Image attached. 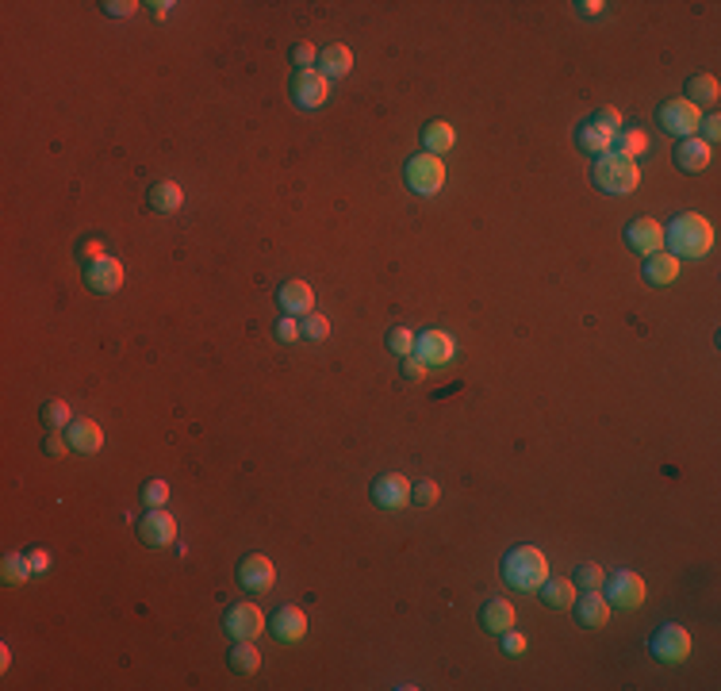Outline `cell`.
<instances>
[{
  "instance_id": "cell-41",
  "label": "cell",
  "mask_w": 721,
  "mask_h": 691,
  "mask_svg": "<svg viewBox=\"0 0 721 691\" xmlns=\"http://www.w3.org/2000/svg\"><path fill=\"white\" fill-rule=\"evenodd\" d=\"M699 139L706 142V147H714V142L721 139V120H717V112H710V115H702V123H699Z\"/></svg>"
},
{
  "instance_id": "cell-24",
  "label": "cell",
  "mask_w": 721,
  "mask_h": 691,
  "mask_svg": "<svg viewBox=\"0 0 721 691\" xmlns=\"http://www.w3.org/2000/svg\"><path fill=\"white\" fill-rule=\"evenodd\" d=\"M610 142H614V135L607 131V127H599L595 120H587V123L575 127V147H580L583 154H591V157L607 154V150H610Z\"/></svg>"
},
{
  "instance_id": "cell-31",
  "label": "cell",
  "mask_w": 721,
  "mask_h": 691,
  "mask_svg": "<svg viewBox=\"0 0 721 691\" xmlns=\"http://www.w3.org/2000/svg\"><path fill=\"white\" fill-rule=\"evenodd\" d=\"M0 572H4V584H27L31 580V557L27 553H4V561H0Z\"/></svg>"
},
{
  "instance_id": "cell-29",
  "label": "cell",
  "mask_w": 721,
  "mask_h": 691,
  "mask_svg": "<svg viewBox=\"0 0 721 691\" xmlns=\"http://www.w3.org/2000/svg\"><path fill=\"white\" fill-rule=\"evenodd\" d=\"M610 150L614 154H622V157H637L648 150V131H641V127H626V131H618L614 135V142H610Z\"/></svg>"
},
{
  "instance_id": "cell-22",
  "label": "cell",
  "mask_w": 721,
  "mask_h": 691,
  "mask_svg": "<svg viewBox=\"0 0 721 691\" xmlns=\"http://www.w3.org/2000/svg\"><path fill=\"white\" fill-rule=\"evenodd\" d=\"M645 284H653V288H668V284H675V277H680V257H672V254H664V250H656V254H648L645 257Z\"/></svg>"
},
{
  "instance_id": "cell-17",
  "label": "cell",
  "mask_w": 721,
  "mask_h": 691,
  "mask_svg": "<svg viewBox=\"0 0 721 691\" xmlns=\"http://www.w3.org/2000/svg\"><path fill=\"white\" fill-rule=\"evenodd\" d=\"M277 304L284 315H292V319H304V315L315 311V292L307 281H284L280 292H277Z\"/></svg>"
},
{
  "instance_id": "cell-28",
  "label": "cell",
  "mask_w": 721,
  "mask_h": 691,
  "mask_svg": "<svg viewBox=\"0 0 721 691\" xmlns=\"http://www.w3.org/2000/svg\"><path fill=\"white\" fill-rule=\"evenodd\" d=\"M538 596H541L545 607L565 611V607H572V603H575V584L572 580H560V576H549V580L538 588Z\"/></svg>"
},
{
  "instance_id": "cell-36",
  "label": "cell",
  "mask_w": 721,
  "mask_h": 691,
  "mask_svg": "<svg viewBox=\"0 0 721 691\" xmlns=\"http://www.w3.org/2000/svg\"><path fill=\"white\" fill-rule=\"evenodd\" d=\"M438 496H441V488H438V480H430V477L411 484V503L414 507H434Z\"/></svg>"
},
{
  "instance_id": "cell-32",
  "label": "cell",
  "mask_w": 721,
  "mask_h": 691,
  "mask_svg": "<svg viewBox=\"0 0 721 691\" xmlns=\"http://www.w3.org/2000/svg\"><path fill=\"white\" fill-rule=\"evenodd\" d=\"M602 580H607V572H602V565H595V561H587V565L575 569V588L580 592H602Z\"/></svg>"
},
{
  "instance_id": "cell-42",
  "label": "cell",
  "mask_w": 721,
  "mask_h": 691,
  "mask_svg": "<svg viewBox=\"0 0 721 691\" xmlns=\"http://www.w3.org/2000/svg\"><path fill=\"white\" fill-rule=\"evenodd\" d=\"M591 120H595L599 127H607L610 135H618V131H622V112H618V108H599L595 115H591Z\"/></svg>"
},
{
  "instance_id": "cell-18",
  "label": "cell",
  "mask_w": 721,
  "mask_h": 691,
  "mask_svg": "<svg viewBox=\"0 0 721 691\" xmlns=\"http://www.w3.org/2000/svg\"><path fill=\"white\" fill-rule=\"evenodd\" d=\"M672 162L680 166L683 173H702L706 166L714 162V147H706V142H702L699 135H690V139H680V147H675Z\"/></svg>"
},
{
  "instance_id": "cell-15",
  "label": "cell",
  "mask_w": 721,
  "mask_h": 691,
  "mask_svg": "<svg viewBox=\"0 0 721 691\" xmlns=\"http://www.w3.org/2000/svg\"><path fill=\"white\" fill-rule=\"evenodd\" d=\"M85 288L96 296H111L123 288V265L120 257H100L96 265H85Z\"/></svg>"
},
{
  "instance_id": "cell-21",
  "label": "cell",
  "mask_w": 721,
  "mask_h": 691,
  "mask_svg": "<svg viewBox=\"0 0 721 691\" xmlns=\"http://www.w3.org/2000/svg\"><path fill=\"white\" fill-rule=\"evenodd\" d=\"M66 442L74 453H96L100 445H104V430H100V423H93V419H74L66 426Z\"/></svg>"
},
{
  "instance_id": "cell-38",
  "label": "cell",
  "mask_w": 721,
  "mask_h": 691,
  "mask_svg": "<svg viewBox=\"0 0 721 691\" xmlns=\"http://www.w3.org/2000/svg\"><path fill=\"white\" fill-rule=\"evenodd\" d=\"M165 499H169V484L165 480H147L142 484V503H147V507H165Z\"/></svg>"
},
{
  "instance_id": "cell-43",
  "label": "cell",
  "mask_w": 721,
  "mask_h": 691,
  "mask_svg": "<svg viewBox=\"0 0 721 691\" xmlns=\"http://www.w3.org/2000/svg\"><path fill=\"white\" fill-rule=\"evenodd\" d=\"M277 342H299V319H292V315H284V319L277 323Z\"/></svg>"
},
{
  "instance_id": "cell-35",
  "label": "cell",
  "mask_w": 721,
  "mask_h": 691,
  "mask_svg": "<svg viewBox=\"0 0 721 691\" xmlns=\"http://www.w3.org/2000/svg\"><path fill=\"white\" fill-rule=\"evenodd\" d=\"M299 338H304V342H326L330 338V323L323 319V315H304V319H299Z\"/></svg>"
},
{
  "instance_id": "cell-23",
  "label": "cell",
  "mask_w": 721,
  "mask_h": 691,
  "mask_svg": "<svg viewBox=\"0 0 721 691\" xmlns=\"http://www.w3.org/2000/svg\"><path fill=\"white\" fill-rule=\"evenodd\" d=\"M683 100H690L699 112L702 108H717V100H721V85H717V77L714 74H695V77H687V96Z\"/></svg>"
},
{
  "instance_id": "cell-27",
  "label": "cell",
  "mask_w": 721,
  "mask_h": 691,
  "mask_svg": "<svg viewBox=\"0 0 721 691\" xmlns=\"http://www.w3.org/2000/svg\"><path fill=\"white\" fill-rule=\"evenodd\" d=\"M453 142H457L453 123L434 120V123H426V127H423V154H434V157H441L445 150H453Z\"/></svg>"
},
{
  "instance_id": "cell-39",
  "label": "cell",
  "mask_w": 721,
  "mask_h": 691,
  "mask_svg": "<svg viewBox=\"0 0 721 691\" xmlns=\"http://www.w3.org/2000/svg\"><path fill=\"white\" fill-rule=\"evenodd\" d=\"M100 257H108V254H104V242H100V238H89V242H81V247H77L81 269H85V265H96Z\"/></svg>"
},
{
  "instance_id": "cell-6",
  "label": "cell",
  "mask_w": 721,
  "mask_h": 691,
  "mask_svg": "<svg viewBox=\"0 0 721 691\" xmlns=\"http://www.w3.org/2000/svg\"><path fill=\"white\" fill-rule=\"evenodd\" d=\"M602 588H607V603H610V607H622V611H637L641 603H645V596H648L645 580L633 569L610 572L607 580H602Z\"/></svg>"
},
{
  "instance_id": "cell-16",
  "label": "cell",
  "mask_w": 721,
  "mask_h": 691,
  "mask_svg": "<svg viewBox=\"0 0 721 691\" xmlns=\"http://www.w3.org/2000/svg\"><path fill=\"white\" fill-rule=\"evenodd\" d=\"M269 633H272L277 642H284V645L304 642V633H307V615L299 611V607H292V603H284V607L272 611V618H269Z\"/></svg>"
},
{
  "instance_id": "cell-25",
  "label": "cell",
  "mask_w": 721,
  "mask_h": 691,
  "mask_svg": "<svg viewBox=\"0 0 721 691\" xmlns=\"http://www.w3.org/2000/svg\"><path fill=\"white\" fill-rule=\"evenodd\" d=\"M147 204L154 211H162V215H173V211H181V204H184V189L177 181H157V184H150Z\"/></svg>"
},
{
  "instance_id": "cell-30",
  "label": "cell",
  "mask_w": 721,
  "mask_h": 691,
  "mask_svg": "<svg viewBox=\"0 0 721 691\" xmlns=\"http://www.w3.org/2000/svg\"><path fill=\"white\" fill-rule=\"evenodd\" d=\"M227 665H230V672L250 676V672H257V665H262V653H257L254 642H235V645H230Z\"/></svg>"
},
{
  "instance_id": "cell-37",
  "label": "cell",
  "mask_w": 721,
  "mask_h": 691,
  "mask_svg": "<svg viewBox=\"0 0 721 691\" xmlns=\"http://www.w3.org/2000/svg\"><path fill=\"white\" fill-rule=\"evenodd\" d=\"M288 58H292L296 69H315V62H319V47H315V42H307V39H299L296 47L288 50Z\"/></svg>"
},
{
  "instance_id": "cell-7",
  "label": "cell",
  "mask_w": 721,
  "mask_h": 691,
  "mask_svg": "<svg viewBox=\"0 0 721 691\" xmlns=\"http://www.w3.org/2000/svg\"><path fill=\"white\" fill-rule=\"evenodd\" d=\"M648 653L664 665H683L687 653H690V633L680 623H664L653 638H648Z\"/></svg>"
},
{
  "instance_id": "cell-49",
  "label": "cell",
  "mask_w": 721,
  "mask_h": 691,
  "mask_svg": "<svg viewBox=\"0 0 721 691\" xmlns=\"http://www.w3.org/2000/svg\"><path fill=\"white\" fill-rule=\"evenodd\" d=\"M150 8H154V16H157V20H165L173 4H165V0H157V4H150Z\"/></svg>"
},
{
  "instance_id": "cell-5",
  "label": "cell",
  "mask_w": 721,
  "mask_h": 691,
  "mask_svg": "<svg viewBox=\"0 0 721 691\" xmlns=\"http://www.w3.org/2000/svg\"><path fill=\"white\" fill-rule=\"evenodd\" d=\"M656 123L664 127V135H672V139H690V135H699L702 112L690 104V100H664V104L656 108Z\"/></svg>"
},
{
  "instance_id": "cell-8",
  "label": "cell",
  "mask_w": 721,
  "mask_h": 691,
  "mask_svg": "<svg viewBox=\"0 0 721 691\" xmlns=\"http://www.w3.org/2000/svg\"><path fill=\"white\" fill-rule=\"evenodd\" d=\"M292 100H296V108H323L326 104V96H330V81L319 74V69H296L292 74Z\"/></svg>"
},
{
  "instance_id": "cell-40",
  "label": "cell",
  "mask_w": 721,
  "mask_h": 691,
  "mask_svg": "<svg viewBox=\"0 0 721 691\" xmlns=\"http://www.w3.org/2000/svg\"><path fill=\"white\" fill-rule=\"evenodd\" d=\"M499 638H503V653H507V657H522V653H526V645H530V642H526V633H518L514 626H511V630H503Z\"/></svg>"
},
{
  "instance_id": "cell-44",
  "label": "cell",
  "mask_w": 721,
  "mask_h": 691,
  "mask_svg": "<svg viewBox=\"0 0 721 691\" xmlns=\"http://www.w3.org/2000/svg\"><path fill=\"white\" fill-rule=\"evenodd\" d=\"M399 377H403V381H423V377H426V365H423V362H418V357L411 354V357H403Z\"/></svg>"
},
{
  "instance_id": "cell-13",
  "label": "cell",
  "mask_w": 721,
  "mask_h": 691,
  "mask_svg": "<svg viewBox=\"0 0 721 691\" xmlns=\"http://www.w3.org/2000/svg\"><path fill=\"white\" fill-rule=\"evenodd\" d=\"M138 538H142V545L162 550V545H169L177 538V518H173L165 507H147V515H142V523H138Z\"/></svg>"
},
{
  "instance_id": "cell-14",
  "label": "cell",
  "mask_w": 721,
  "mask_h": 691,
  "mask_svg": "<svg viewBox=\"0 0 721 691\" xmlns=\"http://www.w3.org/2000/svg\"><path fill=\"white\" fill-rule=\"evenodd\" d=\"M626 247L633 254H656L664 250V227H660L656 220H648V215H641V220H629L626 223Z\"/></svg>"
},
{
  "instance_id": "cell-20",
  "label": "cell",
  "mask_w": 721,
  "mask_h": 691,
  "mask_svg": "<svg viewBox=\"0 0 721 691\" xmlns=\"http://www.w3.org/2000/svg\"><path fill=\"white\" fill-rule=\"evenodd\" d=\"M315 69L326 77V81H338L353 69V50L345 47V42H330V47L319 50V62H315Z\"/></svg>"
},
{
  "instance_id": "cell-1",
  "label": "cell",
  "mask_w": 721,
  "mask_h": 691,
  "mask_svg": "<svg viewBox=\"0 0 721 691\" xmlns=\"http://www.w3.org/2000/svg\"><path fill=\"white\" fill-rule=\"evenodd\" d=\"M664 247H668V254L672 257H706L710 254V247H714V227H710V220L706 215H699V211H683V215H675V220L668 223V230H664Z\"/></svg>"
},
{
  "instance_id": "cell-2",
  "label": "cell",
  "mask_w": 721,
  "mask_h": 691,
  "mask_svg": "<svg viewBox=\"0 0 721 691\" xmlns=\"http://www.w3.org/2000/svg\"><path fill=\"white\" fill-rule=\"evenodd\" d=\"M503 580L514 592H538V588L549 580V561L538 545H514V550L503 557Z\"/></svg>"
},
{
  "instance_id": "cell-12",
  "label": "cell",
  "mask_w": 721,
  "mask_h": 691,
  "mask_svg": "<svg viewBox=\"0 0 721 691\" xmlns=\"http://www.w3.org/2000/svg\"><path fill=\"white\" fill-rule=\"evenodd\" d=\"M223 626H227V633L235 642H254L269 623H265V615H262L257 603H235V607L227 611V623Z\"/></svg>"
},
{
  "instance_id": "cell-46",
  "label": "cell",
  "mask_w": 721,
  "mask_h": 691,
  "mask_svg": "<svg viewBox=\"0 0 721 691\" xmlns=\"http://www.w3.org/2000/svg\"><path fill=\"white\" fill-rule=\"evenodd\" d=\"M66 450H69V442H66V438H58V430H50L47 442H42V453H47V457H62Z\"/></svg>"
},
{
  "instance_id": "cell-45",
  "label": "cell",
  "mask_w": 721,
  "mask_h": 691,
  "mask_svg": "<svg viewBox=\"0 0 721 691\" xmlns=\"http://www.w3.org/2000/svg\"><path fill=\"white\" fill-rule=\"evenodd\" d=\"M104 12H108V16H135V12H138V4H135V0H104Z\"/></svg>"
},
{
  "instance_id": "cell-19",
  "label": "cell",
  "mask_w": 721,
  "mask_h": 691,
  "mask_svg": "<svg viewBox=\"0 0 721 691\" xmlns=\"http://www.w3.org/2000/svg\"><path fill=\"white\" fill-rule=\"evenodd\" d=\"M575 623L587 626V630H599L610 623V603L602 592H583L580 599H575Z\"/></svg>"
},
{
  "instance_id": "cell-34",
  "label": "cell",
  "mask_w": 721,
  "mask_h": 691,
  "mask_svg": "<svg viewBox=\"0 0 721 691\" xmlns=\"http://www.w3.org/2000/svg\"><path fill=\"white\" fill-rule=\"evenodd\" d=\"M384 342H387V350H392L396 357H411L414 354V330L411 327H392Z\"/></svg>"
},
{
  "instance_id": "cell-11",
  "label": "cell",
  "mask_w": 721,
  "mask_h": 691,
  "mask_svg": "<svg viewBox=\"0 0 721 691\" xmlns=\"http://www.w3.org/2000/svg\"><path fill=\"white\" fill-rule=\"evenodd\" d=\"M457 354V342L445 335V330H423V335H414V357L423 362L426 369L434 365H450Z\"/></svg>"
},
{
  "instance_id": "cell-9",
  "label": "cell",
  "mask_w": 721,
  "mask_h": 691,
  "mask_svg": "<svg viewBox=\"0 0 721 691\" xmlns=\"http://www.w3.org/2000/svg\"><path fill=\"white\" fill-rule=\"evenodd\" d=\"M238 584L254 596H265V592H272V584H277V565H272L265 553L242 557L238 561Z\"/></svg>"
},
{
  "instance_id": "cell-10",
  "label": "cell",
  "mask_w": 721,
  "mask_h": 691,
  "mask_svg": "<svg viewBox=\"0 0 721 691\" xmlns=\"http://www.w3.org/2000/svg\"><path fill=\"white\" fill-rule=\"evenodd\" d=\"M372 503H377L380 511H399L411 503V480L403 477V472H380L377 480H372Z\"/></svg>"
},
{
  "instance_id": "cell-33",
  "label": "cell",
  "mask_w": 721,
  "mask_h": 691,
  "mask_svg": "<svg viewBox=\"0 0 721 691\" xmlns=\"http://www.w3.org/2000/svg\"><path fill=\"white\" fill-rule=\"evenodd\" d=\"M42 426H47V430H66L69 423H74V415H69V408H66V403L62 399H50V403H42Z\"/></svg>"
},
{
  "instance_id": "cell-47",
  "label": "cell",
  "mask_w": 721,
  "mask_h": 691,
  "mask_svg": "<svg viewBox=\"0 0 721 691\" xmlns=\"http://www.w3.org/2000/svg\"><path fill=\"white\" fill-rule=\"evenodd\" d=\"M27 557H31V569H35V572H47V569H50V553H47V550H31Z\"/></svg>"
},
{
  "instance_id": "cell-26",
  "label": "cell",
  "mask_w": 721,
  "mask_h": 691,
  "mask_svg": "<svg viewBox=\"0 0 721 691\" xmlns=\"http://www.w3.org/2000/svg\"><path fill=\"white\" fill-rule=\"evenodd\" d=\"M518 623L514 618V607L507 599H487L484 607H480V626L487 630V633H503V630H511Z\"/></svg>"
},
{
  "instance_id": "cell-48",
  "label": "cell",
  "mask_w": 721,
  "mask_h": 691,
  "mask_svg": "<svg viewBox=\"0 0 721 691\" xmlns=\"http://www.w3.org/2000/svg\"><path fill=\"white\" fill-rule=\"evenodd\" d=\"M575 8H580L583 16H599V12L607 8V4H599V0H583V4H575Z\"/></svg>"
},
{
  "instance_id": "cell-3",
  "label": "cell",
  "mask_w": 721,
  "mask_h": 691,
  "mask_svg": "<svg viewBox=\"0 0 721 691\" xmlns=\"http://www.w3.org/2000/svg\"><path fill=\"white\" fill-rule=\"evenodd\" d=\"M591 181H595V189L607 193V196H629V193H637V184H641V166L633 162V157L607 150V154L595 157V166H591Z\"/></svg>"
},
{
  "instance_id": "cell-4",
  "label": "cell",
  "mask_w": 721,
  "mask_h": 691,
  "mask_svg": "<svg viewBox=\"0 0 721 691\" xmlns=\"http://www.w3.org/2000/svg\"><path fill=\"white\" fill-rule=\"evenodd\" d=\"M403 181H407V189L414 196H434V193H441V184H445V162L434 157V154L418 150L411 162L403 166Z\"/></svg>"
}]
</instances>
